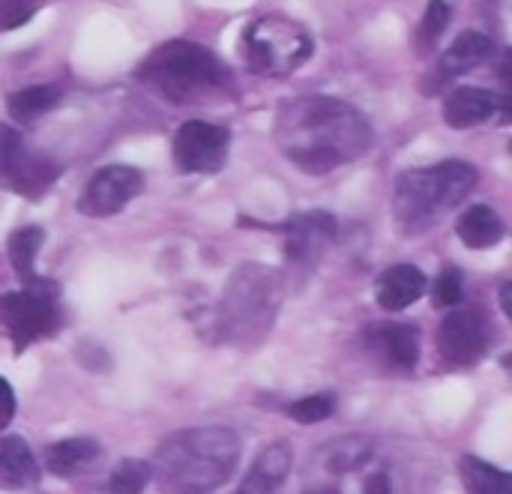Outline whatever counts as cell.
Listing matches in <instances>:
<instances>
[{"instance_id": "6da1fadb", "label": "cell", "mask_w": 512, "mask_h": 494, "mask_svg": "<svg viewBox=\"0 0 512 494\" xmlns=\"http://www.w3.org/2000/svg\"><path fill=\"white\" fill-rule=\"evenodd\" d=\"M285 159L303 174H330L375 144L366 114L336 96H297L285 102L273 126Z\"/></svg>"}, {"instance_id": "7a4b0ae2", "label": "cell", "mask_w": 512, "mask_h": 494, "mask_svg": "<svg viewBox=\"0 0 512 494\" xmlns=\"http://www.w3.org/2000/svg\"><path fill=\"white\" fill-rule=\"evenodd\" d=\"M303 494H408V474L381 441L345 435L312 453Z\"/></svg>"}, {"instance_id": "3957f363", "label": "cell", "mask_w": 512, "mask_h": 494, "mask_svg": "<svg viewBox=\"0 0 512 494\" xmlns=\"http://www.w3.org/2000/svg\"><path fill=\"white\" fill-rule=\"evenodd\" d=\"M240 462V438L228 426L183 429L153 456L150 474L165 494H213Z\"/></svg>"}, {"instance_id": "277c9868", "label": "cell", "mask_w": 512, "mask_h": 494, "mask_svg": "<svg viewBox=\"0 0 512 494\" xmlns=\"http://www.w3.org/2000/svg\"><path fill=\"white\" fill-rule=\"evenodd\" d=\"M138 78L159 90L168 102L195 105L234 90L228 66L204 45L174 39L159 45L138 69Z\"/></svg>"}, {"instance_id": "5b68a950", "label": "cell", "mask_w": 512, "mask_h": 494, "mask_svg": "<svg viewBox=\"0 0 512 494\" xmlns=\"http://www.w3.org/2000/svg\"><path fill=\"white\" fill-rule=\"evenodd\" d=\"M477 186V168L471 162L447 159L429 168H411L399 174L393 189V216L405 234L429 231L441 213L459 207Z\"/></svg>"}, {"instance_id": "8992f818", "label": "cell", "mask_w": 512, "mask_h": 494, "mask_svg": "<svg viewBox=\"0 0 512 494\" xmlns=\"http://www.w3.org/2000/svg\"><path fill=\"white\" fill-rule=\"evenodd\" d=\"M279 303H282V276L264 264H243L231 276L219 306L222 330L237 342L264 336L267 327L276 321Z\"/></svg>"}, {"instance_id": "52a82bcc", "label": "cell", "mask_w": 512, "mask_h": 494, "mask_svg": "<svg viewBox=\"0 0 512 494\" xmlns=\"http://www.w3.org/2000/svg\"><path fill=\"white\" fill-rule=\"evenodd\" d=\"M312 54L309 33L279 15H267L252 21L243 30V57L246 66L258 75H291L297 66H303Z\"/></svg>"}, {"instance_id": "ba28073f", "label": "cell", "mask_w": 512, "mask_h": 494, "mask_svg": "<svg viewBox=\"0 0 512 494\" xmlns=\"http://www.w3.org/2000/svg\"><path fill=\"white\" fill-rule=\"evenodd\" d=\"M0 324L9 333L18 354L36 342L48 339L60 327V312L54 303V285L0 294Z\"/></svg>"}, {"instance_id": "9c48e42d", "label": "cell", "mask_w": 512, "mask_h": 494, "mask_svg": "<svg viewBox=\"0 0 512 494\" xmlns=\"http://www.w3.org/2000/svg\"><path fill=\"white\" fill-rule=\"evenodd\" d=\"M60 177V165L33 150L15 129L0 126V186L21 198H42Z\"/></svg>"}, {"instance_id": "30bf717a", "label": "cell", "mask_w": 512, "mask_h": 494, "mask_svg": "<svg viewBox=\"0 0 512 494\" xmlns=\"http://www.w3.org/2000/svg\"><path fill=\"white\" fill-rule=\"evenodd\" d=\"M492 345V324L477 306H453L438 327L441 360L453 369L477 366Z\"/></svg>"}, {"instance_id": "8fae6325", "label": "cell", "mask_w": 512, "mask_h": 494, "mask_svg": "<svg viewBox=\"0 0 512 494\" xmlns=\"http://www.w3.org/2000/svg\"><path fill=\"white\" fill-rule=\"evenodd\" d=\"M231 132L216 123L189 120L174 135V165L183 174H216L228 159Z\"/></svg>"}, {"instance_id": "7c38bea8", "label": "cell", "mask_w": 512, "mask_h": 494, "mask_svg": "<svg viewBox=\"0 0 512 494\" xmlns=\"http://www.w3.org/2000/svg\"><path fill=\"white\" fill-rule=\"evenodd\" d=\"M144 189V177L132 165H108L99 168L78 198V210L90 219H108L120 213L138 192Z\"/></svg>"}, {"instance_id": "4fadbf2b", "label": "cell", "mask_w": 512, "mask_h": 494, "mask_svg": "<svg viewBox=\"0 0 512 494\" xmlns=\"http://www.w3.org/2000/svg\"><path fill=\"white\" fill-rule=\"evenodd\" d=\"M339 225L324 210L297 213L285 225V258L294 267H315L333 246Z\"/></svg>"}, {"instance_id": "5bb4252c", "label": "cell", "mask_w": 512, "mask_h": 494, "mask_svg": "<svg viewBox=\"0 0 512 494\" xmlns=\"http://www.w3.org/2000/svg\"><path fill=\"white\" fill-rule=\"evenodd\" d=\"M366 342L375 351L378 360H384L390 369L411 372L420 363V330L411 324L381 321L366 330Z\"/></svg>"}, {"instance_id": "9a60e30c", "label": "cell", "mask_w": 512, "mask_h": 494, "mask_svg": "<svg viewBox=\"0 0 512 494\" xmlns=\"http://www.w3.org/2000/svg\"><path fill=\"white\" fill-rule=\"evenodd\" d=\"M507 117V96H495L483 87H459L444 102V120L453 129H471L486 123L489 117Z\"/></svg>"}, {"instance_id": "2e32d148", "label": "cell", "mask_w": 512, "mask_h": 494, "mask_svg": "<svg viewBox=\"0 0 512 494\" xmlns=\"http://www.w3.org/2000/svg\"><path fill=\"white\" fill-rule=\"evenodd\" d=\"M429 282L426 273L414 264H396L390 270L381 273L378 285H375V297L378 306L387 312H402L408 306H414L423 294H426Z\"/></svg>"}, {"instance_id": "e0dca14e", "label": "cell", "mask_w": 512, "mask_h": 494, "mask_svg": "<svg viewBox=\"0 0 512 494\" xmlns=\"http://www.w3.org/2000/svg\"><path fill=\"white\" fill-rule=\"evenodd\" d=\"M492 54H495L492 36H486V33H480V30H468V33H462V36L444 51V57H441V63H438V78H441V81L459 78V75H465V72L483 66Z\"/></svg>"}, {"instance_id": "ac0fdd59", "label": "cell", "mask_w": 512, "mask_h": 494, "mask_svg": "<svg viewBox=\"0 0 512 494\" xmlns=\"http://www.w3.org/2000/svg\"><path fill=\"white\" fill-rule=\"evenodd\" d=\"M288 471H291V447L288 444H270L261 450L249 477L240 483V489L234 494H279Z\"/></svg>"}, {"instance_id": "d6986e66", "label": "cell", "mask_w": 512, "mask_h": 494, "mask_svg": "<svg viewBox=\"0 0 512 494\" xmlns=\"http://www.w3.org/2000/svg\"><path fill=\"white\" fill-rule=\"evenodd\" d=\"M39 483V468L30 447L18 438H0V492H21Z\"/></svg>"}, {"instance_id": "ffe728a7", "label": "cell", "mask_w": 512, "mask_h": 494, "mask_svg": "<svg viewBox=\"0 0 512 494\" xmlns=\"http://www.w3.org/2000/svg\"><path fill=\"white\" fill-rule=\"evenodd\" d=\"M99 456H102V450H99L96 441H90V438H69V441L51 444L45 450V468L54 477L72 480V477L90 471L99 462Z\"/></svg>"}, {"instance_id": "44dd1931", "label": "cell", "mask_w": 512, "mask_h": 494, "mask_svg": "<svg viewBox=\"0 0 512 494\" xmlns=\"http://www.w3.org/2000/svg\"><path fill=\"white\" fill-rule=\"evenodd\" d=\"M456 231L468 249H492L504 240L507 228H504V219L489 204H474L459 216Z\"/></svg>"}, {"instance_id": "7402d4cb", "label": "cell", "mask_w": 512, "mask_h": 494, "mask_svg": "<svg viewBox=\"0 0 512 494\" xmlns=\"http://www.w3.org/2000/svg\"><path fill=\"white\" fill-rule=\"evenodd\" d=\"M42 240H45V231L36 228V225H27V228H18L15 234H9L6 240V255H9V264L15 270V276L21 279L24 288H39V285H48L36 276V255L42 249Z\"/></svg>"}, {"instance_id": "603a6c76", "label": "cell", "mask_w": 512, "mask_h": 494, "mask_svg": "<svg viewBox=\"0 0 512 494\" xmlns=\"http://www.w3.org/2000/svg\"><path fill=\"white\" fill-rule=\"evenodd\" d=\"M462 474V486L468 494H512L510 474H504L501 468L477 459V456H465L459 465Z\"/></svg>"}, {"instance_id": "cb8c5ba5", "label": "cell", "mask_w": 512, "mask_h": 494, "mask_svg": "<svg viewBox=\"0 0 512 494\" xmlns=\"http://www.w3.org/2000/svg\"><path fill=\"white\" fill-rule=\"evenodd\" d=\"M60 102V90L51 84H36V87H24L18 93H12L6 99V111L18 120V123H33L36 117L48 114L54 105Z\"/></svg>"}, {"instance_id": "d4e9b609", "label": "cell", "mask_w": 512, "mask_h": 494, "mask_svg": "<svg viewBox=\"0 0 512 494\" xmlns=\"http://www.w3.org/2000/svg\"><path fill=\"white\" fill-rule=\"evenodd\" d=\"M147 483H150V465L141 459H123L111 471L105 494H141L147 489Z\"/></svg>"}, {"instance_id": "484cf974", "label": "cell", "mask_w": 512, "mask_h": 494, "mask_svg": "<svg viewBox=\"0 0 512 494\" xmlns=\"http://www.w3.org/2000/svg\"><path fill=\"white\" fill-rule=\"evenodd\" d=\"M333 411H336V399L330 393H321V396H306V399L294 402L288 408V417L297 420V423H303V426H315V423L330 420Z\"/></svg>"}, {"instance_id": "4316f807", "label": "cell", "mask_w": 512, "mask_h": 494, "mask_svg": "<svg viewBox=\"0 0 512 494\" xmlns=\"http://www.w3.org/2000/svg\"><path fill=\"white\" fill-rule=\"evenodd\" d=\"M447 24H450V6L444 0H429L423 24H420V42L435 45L441 39V33L447 30Z\"/></svg>"}, {"instance_id": "83f0119b", "label": "cell", "mask_w": 512, "mask_h": 494, "mask_svg": "<svg viewBox=\"0 0 512 494\" xmlns=\"http://www.w3.org/2000/svg\"><path fill=\"white\" fill-rule=\"evenodd\" d=\"M432 297H435V306H441V309H453V306H459V303L465 300V282H462L459 270H447V273H441V276H438V282H435Z\"/></svg>"}, {"instance_id": "f1b7e54d", "label": "cell", "mask_w": 512, "mask_h": 494, "mask_svg": "<svg viewBox=\"0 0 512 494\" xmlns=\"http://www.w3.org/2000/svg\"><path fill=\"white\" fill-rule=\"evenodd\" d=\"M36 0H0V30L21 27L33 15Z\"/></svg>"}, {"instance_id": "f546056e", "label": "cell", "mask_w": 512, "mask_h": 494, "mask_svg": "<svg viewBox=\"0 0 512 494\" xmlns=\"http://www.w3.org/2000/svg\"><path fill=\"white\" fill-rule=\"evenodd\" d=\"M15 420V393L12 387L0 378V432Z\"/></svg>"}]
</instances>
